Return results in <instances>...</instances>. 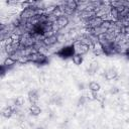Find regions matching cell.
Returning <instances> with one entry per match:
<instances>
[{
	"label": "cell",
	"instance_id": "16",
	"mask_svg": "<svg viewBox=\"0 0 129 129\" xmlns=\"http://www.w3.org/2000/svg\"><path fill=\"white\" fill-rule=\"evenodd\" d=\"M85 101H86L85 96H81V98L79 99V105H84L85 104Z\"/></svg>",
	"mask_w": 129,
	"mask_h": 129
},
{
	"label": "cell",
	"instance_id": "3",
	"mask_svg": "<svg viewBox=\"0 0 129 129\" xmlns=\"http://www.w3.org/2000/svg\"><path fill=\"white\" fill-rule=\"evenodd\" d=\"M74 46H75V49H76V52L83 55V54H86L90 48H91V45L90 44H87V43H83L81 42L80 40H78L76 43H74Z\"/></svg>",
	"mask_w": 129,
	"mask_h": 129
},
{
	"label": "cell",
	"instance_id": "11",
	"mask_svg": "<svg viewBox=\"0 0 129 129\" xmlns=\"http://www.w3.org/2000/svg\"><path fill=\"white\" fill-rule=\"evenodd\" d=\"M72 59H73V62H74L76 66H80V64H82V63H83V60H84L83 55H81V54H79V53H77V52L73 55Z\"/></svg>",
	"mask_w": 129,
	"mask_h": 129
},
{
	"label": "cell",
	"instance_id": "4",
	"mask_svg": "<svg viewBox=\"0 0 129 129\" xmlns=\"http://www.w3.org/2000/svg\"><path fill=\"white\" fill-rule=\"evenodd\" d=\"M104 19L100 16H94L93 18H91L90 20H88V24H89V28H96L99 27L103 24Z\"/></svg>",
	"mask_w": 129,
	"mask_h": 129
},
{
	"label": "cell",
	"instance_id": "5",
	"mask_svg": "<svg viewBox=\"0 0 129 129\" xmlns=\"http://www.w3.org/2000/svg\"><path fill=\"white\" fill-rule=\"evenodd\" d=\"M57 41H58V35L54 33V34H52V35H50V36L45 37V38L42 40V43H43L44 46H50V45L55 44Z\"/></svg>",
	"mask_w": 129,
	"mask_h": 129
},
{
	"label": "cell",
	"instance_id": "9",
	"mask_svg": "<svg viewBox=\"0 0 129 129\" xmlns=\"http://www.w3.org/2000/svg\"><path fill=\"white\" fill-rule=\"evenodd\" d=\"M109 14H110L111 18L113 20H115V21H117V20L120 19V12H119V10L116 7H110Z\"/></svg>",
	"mask_w": 129,
	"mask_h": 129
},
{
	"label": "cell",
	"instance_id": "10",
	"mask_svg": "<svg viewBox=\"0 0 129 129\" xmlns=\"http://www.w3.org/2000/svg\"><path fill=\"white\" fill-rule=\"evenodd\" d=\"M100 89H101V86L99 83H97L95 81H92L89 83V90L91 92H99Z\"/></svg>",
	"mask_w": 129,
	"mask_h": 129
},
{
	"label": "cell",
	"instance_id": "19",
	"mask_svg": "<svg viewBox=\"0 0 129 129\" xmlns=\"http://www.w3.org/2000/svg\"><path fill=\"white\" fill-rule=\"evenodd\" d=\"M36 129H44V128H42V127H38V128H36Z\"/></svg>",
	"mask_w": 129,
	"mask_h": 129
},
{
	"label": "cell",
	"instance_id": "7",
	"mask_svg": "<svg viewBox=\"0 0 129 129\" xmlns=\"http://www.w3.org/2000/svg\"><path fill=\"white\" fill-rule=\"evenodd\" d=\"M117 75H118V73L115 69H108L105 72V79L108 81H111V80L115 79L117 77Z\"/></svg>",
	"mask_w": 129,
	"mask_h": 129
},
{
	"label": "cell",
	"instance_id": "17",
	"mask_svg": "<svg viewBox=\"0 0 129 129\" xmlns=\"http://www.w3.org/2000/svg\"><path fill=\"white\" fill-rule=\"evenodd\" d=\"M110 93L111 94H116V93H118V89L116 87H112L111 90H110Z\"/></svg>",
	"mask_w": 129,
	"mask_h": 129
},
{
	"label": "cell",
	"instance_id": "14",
	"mask_svg": "<svg viewBox=\"0 0 129 129\" xmlns=\"http://www.w3.org/2000/svg\"><path fill=\"white\" fill-rule=\"evenodd\" d=\"M16 63V61L14 60V59H12L11 57H9V56H7L5 59H4V61H3V66L5 67V68H9V67H12V66H14Z\"/></svg>",
	"mask_w": 129,
	"mask_h": 129
},
{
	"label": "cell",
	"instance_id": "20",
	"mask_svg": "<svg viewBox=\"0 0 129 129\" xmlns=\"http://www.w3.org/2000/svg\"><path fill=\"white\" fill-rule=\"evenodd\" d=\"M127 54H129V48L127 49Z\"/></svg>",
	"mask_w": 129,
	"mask_h": 129
},
{
	"label": "cell",
	"instance_id": "22",
	"mask_svg": "<svg viewBox=\"0 0 129 129\" xmlns=\"http://www.w3.org/2000/svg\"><path fill=\"white\" fill-rule=\"evenodd\" d=\"M128 95H129V94H128Z\"/></svg>",
	"mask_w": 129,
	"mask_h": 129
},
{
	"label": "cell",
	"instance_id": "21",
	"mask_svg": "<svg viewBox=\"0 0 129 129\" xmlns=\"http://www.w3.org/2000/svg\"><path fill=\"white\" fill-rule=\"evenodd\" d=\"M113 129H116V128H113Z\"/></svg>",
	"mask_w": 129,
	"mask_h": 129
},
{
	"label": "cell",
	"instance_id": "8",
	"mask_svg": "<svg viewBox=\"0 0 129 129\" xmlns=\"http://www.w3.org/2000/svg\"><path fill=\"white\" fill-rule=\"evenodd\" d=\"M15 111H14V108L12 107V106H7V107H5L4 109H3V111H2V116L4 117V118H10L12 115H13V113H14Z\"/></svg>",
	"mask_w": 129,
	"mask_h": 129
},
{
	"label": "cell",
	"instance_id": "18",
	"mask_svg": "<svg viewBox=\"0 0 129 129\" xmlns=\"http://www.w3.org/2000/svg\"><path fill=\"white\" fill-rule=\"evenodd\" d=\"M87 129H96V127H95V125H89L87 127Z\"/></svg>",
	"mask_w": 129,
	"mask_h": 129
},
{
	"label": "cell",
	"instance_id": "2",
	"mask_svg": "<svg viewBox=\"0 0 129 129\" xmlns=\"http://www.w3.org/2000/svg\"><path fill=\"white\" fill-rule=\"evenodd\" d=\"M68 24H69V18L63 14V15L57 17L56 20L53 22V31H55V28H56V30L62 29V28H64Z\"/></svg>",
	"mask_w": 129,
	"mask_h": 129
},
{
	"label": "cell",
	"instance_id": "6",
	"mask_svg": "<svg viewBox=\"0 0 129 129\" xmlns=\"http://www.w3.org/2000/svg\"><path fill=\"white\" fill-rule=\"evenodd\" d=\"M27 96H28V101L30 102V104L31 105H36V103L38 101V95H37L36 91H34V90L29 91Z\"/></svg>",
	"mask_w": 129,
	"mask_h": 129
},
{
	"label": "cell",
	"instance_id": "12",
	"mask_svg": "<svg viewBox=\"0 0 129 129\" xmlns=\"http://www.w3.org/2000/svg\"><path fill=\"white\" fill-rule=\"evenodd\" d=\"M29 112L32 116H38L41 113V109L37 105H31L29 107Z\"/></svg>",
	"mask_w": 129,
	"mask_h": 129
},
{
	"label": "cell",
	"instance_id": "15",
	"mask_svg": "<svg viewBox=\"0 0 129 129\" xmlns=\"http://www.w3.org/2000/svg\"><path fill=\"white\" fill-rule=\"evenodd\" d=\"M24 103H25L24 98L22 96H18V97H16V99L14 101V106L15 107H22L24 105Z\"/></svg>",
	"mask_w": 129,
	"mask_h": 129
},
{
	"label": "cell",
	"instance_id": "13",
	"mask_svg": "<svg viewBox=\"0 0 129 129\" xmlns=\"http://www.w3.org/2000/svg\"><path fill=\"white\" fill-rule=\"evenodd\" d=\"M64 6L69 7L70 9H73V10H76L78 8V2L77 1H74V0H71V1H66L63 3Z\"/></svg>",
	"mask_w": 129,
	"mask_h": 129
},
{
	"label": "cell",
	"instance_id": "1",
	"mask_svg": "<svg viewBox=\"0 0 129 129\" xmlns=\"http://www.w3.org/2000/svg\"><path fill=\"white\" fill-rule=\"evenodd\" d=\"M75 53H76V49H75L74 44L63 46V47H61L58 51H56V54H57L60 58H63V59H67V58H69V57H73V55H74Z\"/></svg>",
	"mask_w": 129,
	"mask_h": 129
}]
</instances>
